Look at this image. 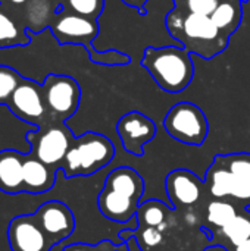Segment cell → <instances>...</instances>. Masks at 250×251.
<instances>
[{
	"mask_svg": "<svg viewBox=\"0 0 250 251\" xmlns=\"http://www.w3.org/2000/svg\"><path fill=\"white\" fill-rule=\"evenodd\" d=\"M168 31L177 38L189 53H196L211 59L227 49L228 35H225L208 15L174 9L167 16Z\"/></svg>",
	"mask_w": 250,
	"mask_h": 251,
	"instance_id": "6da1fadb",
	"label": "cell"
},
{
	"mask_svg": "<svg viewBox=\"0 0 250 251\" xmlns=\"http://www.w3.org/2000/svg\"><path fill=\"white\" fill-rule=\"evenodd\" d=\"M156 84L168 93H180L189 87L194 75V65L189 51L178 46L147 47L141 59Z\"/></svg>",
	"mask_w": 250,
	"mask_h": 251,
	"instance_id": "7a4b0ae2",
	"label": "cell"
},
{
	"mask_svg": "<svg viewBox=\"0 0 250 251\" xmlns=\"http://www.w3.org/2000/svg\"><path fill=\"white\" fill-rule=\"evenodd\" d=\"M113 156L115 147L108 137L85 132L80 138H74L60 168L66 178L90 176L108 166Z\"/></svg>",
	"mask_w": 250,
	"mask_h": 251,
	"instance_id": "3957f363",
	"label": "cell"
},
{
	"mask_svg": "<svg viewBox=\"0 0 250 251\" xmlns=\"http://www.w3.org/2000/svg\"><path fill=\"white\" fill-rule=\"evenodd\" d=\"M164 128L174 140L187 146H202L209 132L206 115L190 101L174 104L164 119Z\"/></svg>",
	"mask_w": 250,
	"mask_h": 251,
	"instance_id": "277c9868",
	"label": "cell"
},
{
	"mask_svg": "<svg viewBox=\"0 0 250 251\" xmlns=\"http://www.w3.org/2000/svg\"><path fill=\"white\" fill-rule=\"evenodd\" d=\"M43 94L47 112L57 121L72 116L80 104L81 90L78 82L66 75L50 74L43 82Z\"/></svg>",
	"mask_w": 250,
	"mask_h": 251,
	"instance_id": "5b68a950",
	"label": "cell"
},
{
	"mask_svg": "<svg viewBox=\"0 0 250 251\" xmlns=\"http://www.w3.org/2000/svg\"><path fill=\"white\" fill-rule=\"evenodd\" d=\"M28 141L31 144L32 156H35L43 163L57 169L62 166V162L74 141V137L65 126L53 125L29 132Z\"/></svg>",
	"mask_w": 250,
	"mask_h": 251,
	"instance_id": "8992f818",
	"label": "cell"
},
{
	"mask_svg": "<svg viewBox=\"0 0 250 251\" xmlns=\"http://www.w3.org/2000/svg\"><path fill=\"white\" fill-rule=\"evenodd\" d=\"M6 104L21 119L37 125L38 128H43L44 119L49 113L44 101L43 85L22 78Z\"/></svg>",
	"mask_w": 250,
	"mask_h": 251,
	"instance_id": "52a82bcc",
	"label": "cell"
},
{
	"mask_svg": "<svg viewBox=\"0 0 250 251\" xmlns=\"http://www.w3.org/2000/svg\"><path fill=\"white\" fill-rule=\"evenodd\" d=\"M52 246L66 240L75 229V218L71 209L57 200L46 201L32 215Z\"/></svg>",
	"mask_w": 250,
	"mask_h": 251,
	"instance_id": "ba28073f",
	"label": "cell"
},
{
	"mask_svg": "<svg viewBox=\"0 0 250 251\" xmlns=\"http://www.w3.org/2000/svg\"><path fill=\"white\" fill-rule=\"evenodd\" d=\"M116 134L121 143L130 154L143 156L144 146L149 144L156 135L155 122L140 112L125 113L116 124Z\"/></svg>",
	"mask_w": 250,
	"mask_h": 251,
	"instance_id": "9c48e42d",
	"label": "cell"
},
{
	"mask_svg": "<svg viewBox=\"0 0 250 251\" xmlns=\"http://www.w3.org/2000/svg\"><path fill=\"white\" fill-rule=\"evenodd\" d=\"M38 129L37 125L16 116L7 104L0 103V151L15 150L22 154H29L31 144L28 134Z\"/></svg>",
	"mask_w": 250,
	"mask_h": 251,
	"instance_id": "30bf717a",
	"label": "cell"
},
{
	"mask_svg": "<svg viewBox=\"0 0 250 251\" xmlns=\"http://www.w3.org/2000/svg\"><path fill=\"white\" fill-rule=\"evenodd\" d=\"M7 238L12 251H50L53 247L32 215L13 218L7 228Z\"/></svg>",
	"mask_w": 250,
	"mask_h": 251,
	"instance_id": "8fae6325",
	"label": "cell"
},
{
	"mask_svg": "<svg viewBox=\"0 0 250 251\" xmlns=\"http://www.w3.org/2000/svg\"><path fill=\"white\" fill-rule=\"evenodd\" d=\"M165 190L174 209L196 204L203 191L205 182L189 169H175L165 179Z\"/></svg>",
	"mask_w": 250,
	"mask_h": 251,
	"instance_id": "7c38bea8",
	"label": "cell"
},
{
	"mask_svg": "<svg viewBox=\"0 0 250 251\" xmlns=\"http://www.w3.org/2000/svg\"><path fill=\"white\" fill-rule=\"evenodd\" d=\"M55 37L60 43H81L87 44L97 35V24L94 19L77 15L65 13L52 26Z\"/></svg>",
	"mask_w": 250,
	"mask_h": 251,
	"instance_id": "4fadbf2b",
	"label": "cell"
},
{
	"mask_svg": "<svg viewBox=\"0 0 250 251\" xmlns=\"http://www.w3.org/2000/svg\"><path fill=\"white\" fill-rule=\"evenodd\" d=\"M97 206L106 219L116 224H125L136 218L140 204L139 200L133 197L103 187L97 197Z\"/></svg>",
	"mask_w": 250,
	"mask_h": 251,
	"instance_id": "5bb4252c",
	"label": "cell"
},
{
	"mask_svg": "<svg viewBox=\"0 0 250 251\" xmlns=\"http://www.w3.org/2000/svg\"><path fill=\"white\" fill-rule=\"evenodd\" d=\"M24 193L29 194H41L49 191L56 181L55 168L43 163L35 156L24 154Z\"/></svg>",
	"mask_w": 250,
	"mask_h": 251,
	"instance_id": "9a60e30c",
	"label": "cell"
},
{
	"mask_svg": "<svg viewBox=\"0 0 250 251\" xmlns=\"http://www.w3.org/2000/svg\"><path fill=\"white\" fill-rule=\"evenodd\" d=\"M24 154L15 150L0 151V190L6 194L24 193Z\"/></svg>",
	"mask_w": 250,
	"mask_h": 251,
	"instance_id": "2e32d148",
	"label": "cell"
},
{
	"mask_svg": "<svg viewBox=\"0 0 250 251\" xmlns=\"http://www.w3.org/2000/svg\"><path fill=\"white\" fill-rule=\"evenodd\" d=\"M103 187H108L113 191H118L121 194H125L140 201L144 193V179L140 176V174L136 169L128 166H121L113 169L108 175Z\"/></svg>",
	"mask_w": 250,
	"mask_h": 251,
	"instance_id": "e0dca14e",
	"label": "cell"
},
{
	"mask_svg": "<svg viewBox=\"0 0 250 251\" xmlns=\"http://www.w3.org/2000/svg\"><path fill=\"white\" fill-rule=\"evenodd\" d=\"M240 18H242V9L239 3L231 0L221 1L211 15L214 24L228 37L239 26Z\"/></svg>",
	"mask_w": 250,
	"mask_h": 251,
	"instance_id": "ac0fdd59",
	"label": "cell"
},
{
	"mask_svg": "<svg viewBox=\"0 0 250 251\" xmlns=\"http://www.w3.org/2000/svg\"><path fill=\"white\" fill-rule=\"evenodd\" d=\"M169 215V209L161 200H147L139 206L137 210V226L161 228Z\"/></svg>",
	"mask_w": 250,
	"mask_h": 251,
	"instance_id": "d6986e66",
	"label": "cell"
},
{
	"mask_svg": "<svg viewBox=\"0 0 250 251\" xmlns=\"http://www.w3.org/2000/svg\"><path fill=\"white\" fill-rule=\"evenodd\" d=\"M221 235L228 241V247H236L250 238V213L249 215H237L233 221H230L224 228L218 229Z\"/></svg>",
	"mask_w": 250,
	"mask_h": 251,
	"instance_id": "ffe728a7",
	"label": "cell"
},
{
	"mask_svg": "<svg viewBox=\"0 0 250 251\" xmlns=\"http://www.w3.org/2000/svg\"><path fill=\"white\" fill-rule=\"evenodd\" d=\"M239 215L237 209L228 200H212L206 207V221L211 226L221 229Z\"/></svg>",
	"mask_w": 250,
	"mask_h": 251,
	"instance_id": "44dd1931",
	"label": "cell"
},
{
	"mask_svg": "<svg viewBox=\"0 0 250 251\" xmlns=\"http://www.w3.org/2000/svg\"><path fill=\"white\" fill-rule=\"evenodd\" d=\"M214 159L225 166L237 179L250 185V153L218 154Z\"/></svg>",
	"mask_w": 250,
	"mask_h": 251,
	"instance_id": "7402d4cb",
	"label": "cell"
},
{
	"mask_svg": "<svg viewBox=\"0 0 250 251\" xmlns=\"http://www.w3.org/2000/svg\"><path fill=\"white\" fill-rule=\"evenodd\" d=\"M29 38L19 32V28L12 21V18L0 10V49L12 47L18 44H27Z\"/></svg>",
	"mask_w": 250,
	"mask_h": 251,
	"instance_id": "603a6c76",
	"label": "cell"
},
{
	"mask_svg": "<svg viewBox=\"0 0 250 251\" xmlns=\"http://www.w3.org/2000/svg\"><path fill=\"white\" fill-rule=\"evenodd\" d=\"M59 4L65 10H69V13H77L96 21L103 10L105 0H59Z\"/></svg>",
	"mask_w": 250,
	"mask_h": 251,
	"instance_id": "cb8c5ba5",
	"label": "cell"
},
{
	"mask_svg": "<svg viewBox=\"0 0 250 251\" xmlns=\"http://www.w3.org/2000/svg\"><path fill=\"white\" fill-rule=\"evenodd\" d=\"M22 76L9 66H0V103H7Z\"/></svg>",
	"mask_w": 250,
	"mask_h": 251,
	"instance_id": "d4e9b609",
	"label": "cell"
},
{
	"mask_svg": "<svg viewBox=\"0 0 250 251\" xmlns=\"http://www.w3.org/2000/svg\"><path fill=\"white\" fill-rule=\"evenodd\" d=\"M177 1L184 3L186 12L202 13V15H208V16H211L212 12L217 9V6L221 3L220 0H177Z\"/></svg>",
	"mask_w": 250,
	"mask_h": 251,
	"instance_id": "484cf974",
	"label": "cell"
},
{
	"mask_svg": "<svg viewBox=\"0 0 250 251\" xmlns=\"http://www.w3.org/2000/svg\"><path fill=\"white\" fill-rule=\"evenodd\" d=\"M118 247H115L111 241H100L99 244H84V243H77L65 247L63 251H116Z\"/></svg>",
	"mask_w": 250,
	"mask_h": 251,
	"instance_id": "4316f807",
	"label": "cell"
},
{
	"mask_svg": "<svg viewBox=\"0 0 250 251\" xmlns=\"http://www.w3.org/2000/svg\"><path fill=\"white\" fill-rule=\"evenodd\" d=\"M125 243L128 244L130 251H143L140 249V244H139V241H137V238H136L134 235H130V237L125 240Z\"/></svg>",
	"mask_w": 250,
	"mask_h": 251,
	"instance_id": "83f0119b",
	"label": "cell"
},
{
	"mask_svg": "<svg viewBox=\"0 0 250 251\" xmlns=\"http://www.w3.org/2000/svg\"><path fill=\"white\" fill-rule=\"evenodd\" d=\"M228 251H250V238L248 241H245V243L236 246V247H230Z\"/></svg>",
	"mask_w": 250,
	"mask_h": 251,
	"instance_id": "f1b7e54d",
	"label": "cell"
},
{
	"mask_svg": "<svg viewBox=\"0 0 250 251\" xmlns=\"http://www.w3.org/2000/svg\"><path fill=\"white\" fill-rule=\"evenodd\" d=\"M205 251H228V249L222 244H217V246H212V247H208Z\"/></svg>",
	"mask_w": 250,
	"mask_h": 251,
	"instance_id": "f546056e",
	"label": "cell"
},
{
	"mask_svg": "<svg viewBox=\"0 0 250 251\" xmlns=\"http://www.w3.org/2000/svg\"><path fill=\"white\" fill-rule=\"evenodd\" d=\"M125 3L131 4V6H141L146 0H124Z\"/></svg>",
	"mask_w": 250,
	"mask_h": 251,
	"instance_id": "4dcf8cb0",
	"label": "cell"
},
{
	"mask_svg": "<svg viewBox=\"0 0 250 251\" xmlns=\"http://www.w3.org/2000/svg\"><path fill=\"white\" fill-rule=\"evenodd\" d=\"M10 1H12L13 4H24L27 0H10Z\"/></svg>",
	"mask_w": 250,
	"mask_h": 251,
	"instance_id": "1f68e13d",
	"label": "cell"
}]
</instances>
